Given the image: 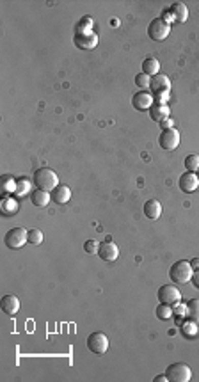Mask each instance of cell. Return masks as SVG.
Listing matches in <instances>:
<instances>
[{"label":"cell","mask_w":199,"mask_h":382,"mask_svg":"<svg viewBox=\"0 0 199 382\" xmlns=\"http://www.w3.org/2000/svg\"><path fill=\"white\" fill-rule=\"evenodd\" d=\"M34 185L46 192H52L55 187H59V176L50 167H39L34 172Z\"/></svg>","instance_id":"1"},{"label":"cell","mask_w":199,"mask_h":382,"mask_svg":"<svg viewBox=\"0 0 199 382\" xmlns=\"http://www.w3.org/2000/svg\"><path fill=\"white\" fill-rule=\"evenodd\" d=\"M194 269L190 267V261L187 259H180V261L173 263V267L169 269V277L173 279V283L176 284H185L192 279Z\"/></svg>","instance_id":"2"},{"label":"cell","mask_w":199,"mask_h":382,"mask_svg":"<svg viewBox=\"0 0 199 382\" xmlns=\"http://www.w3.org/2000/svg\"><path fill=\"white\" fill-rule=\"evenodd\" d=\"M29 242V231L25 228H13L4 235V244L7 249H21Z\"/></svg>","instance_id":"3"},{"label":"cell","mask_w":199,"mask_h":382,"mask_svg":"<svg viewBox=\"0 0 199 382\" xmlns=\"http://www.w3.org/2000/svg\"><path fill=\"white\" fill-rule=\"evenodd\" d=\"M165 377L169 382H189L192 379V370L185 363H173L165 370Z\"/></svg>","instance_id":"4"},{"label":"cell","mask_w":199,"mask_h":382,"mask_svg":"<svg viewBox=\"0 0 199 382\" xmlns=\"http://www.w3.org/2000/svg\"><path fill=\"white\" fill-rule=\"evenodd\" d=\"M169 32H171V23L165 21L164 18H155L148 27V36L153 41H164L169 36Z\"/></svg>","instance_id":"5"},{"label":"cell","mask_w":199,"mask_h":382,"mask_svg":"<svg viewBox=\"0 0 199 382\" xmlns=\"http://www.w3.org/2000/svg\"><path fill=\"white\" fill-rule=\"evenodd\" d=\"M150 91L155 95V98H160V96H169V93H171V80H169L167 75H164V73L155 75V77L151 78Z\"/></svg>","instance_id":"6"},{"label":"cell","mask_w":199,"mask_h":382,"mask_svg":"<svg viewBox=\"0 0 199 382\" xmlns=\"http://www.w3.org/2000/svg\"><path fill=\"white\" fill-rule=\"evenodd\" d=\"M158 144H160L162 150L175 151L180 146V132L175 127L162 130V133L158 135Z\"/></svg>","instance_id":"7"},{"label":"cell","mask_w":199,"mask_h":382,"mask_svg":"<svg viewBox=\"0 0 199 382\" xmlns=\"http://www.w3.org/2000/svg\"><path fill=\"white\" fill-rule=\"evenodd\" d=\"M157 297H158V302L167 304V306H175L176 302L182 301V293H180L178 288L173 286V284H164V286L158 288Z\"/></svg>","instance_id":"8"},{"label":"cell","mask_w":199,"mask_h":382,"mask_svg":"<svg viewBox=\"0 0 199 382\" xmlns=\"http://www.w3.org/2000/svg\"><path fill=\"white\" fill-rule=\"evenodd\" d=\"M88 348L93 352V354H105L108 350V338L105 336V333H91L88 336Z\"/></svg>","instance_id":"9"},{"label":"cell","mask_w":199,"mask_h":382,"mask_svg":"<svg viewBox=\"0 0 199 382\" xmlns=\"http://www.w3.org/2000/svg\"><path fill=\"white\" fill-rule=\"evenodd\" d=\"M155 103L153 100V95L148 91H139L135 93V95L132 96V105L135 110H139V112H144V110H150L151 105Z\"/></svg>","instance_id":"10"},{"label":"cell","mask_w":199,"mask_h":382,"mask_svg":"<svg viewBox=\"0 0 199 382\" xmlns=\"http://www.w3.org/2000/svg\"><path fill=\"white\" fill-rule=\"evenodd\" d=\"M75 46L78 50H95L98 45V36L95 32H86V34H75L73 38Z\"/></svg>","instance_id":"11"},{"label":"cell","mask_w":199,"mask_h":382,"mask_svg":"<svg viewBox=\"0 0 199 382\" xmlns=\"http://www.w3.org/2000/svg\"><path fill=\"white\" fill-rule=\"evenodd\" d=\"M178 185H180V190H182V192H185V194L196 192L197 187H199V178H197V174H196V172L187 171L185 174L180 176Z\"/></svg>","instance_id":"12"},{"label":"cell","mask_w":199,"mask_h":382,"mask_svg":"<svg viewBox=\"0 0 199 382\" xmlns=\"http://www.w3.org/2000/svg\"><path fill=\"white\" fill-rule=\"evenodd\" d=\"M98 256L103 261H116L118 259V256H119V249H118V246L116 244H112V242H101V246H100V249H98Z\"/></svg>","instance_id":"13"},{"label":"cell","mask_w":199,"mask_h":382,"mask_svg":"<svg viewBox=\"0 0 199 382\" xmlns=\"http://www.w3.org/2000/svg\"><path fill=\"white\" fill-rule=\"evenodd\" d=\"M0 306H2V311L6 315L14 316L20 311V299L16 295H4L2 301H0Z\"/></svg>","instance_id":"14"},{"label":"cell","mask_w":199,"mask_h":382,"mask_svg":"<svg viewBox=\"0 0 199 382\" xmlns=\"http://www.w3.org/2000/svg\"><path fill=\"white\" fill-rule=\"evenodd\" d=\"M150 112V117L153 121H157L158 125L162 123L164 120H167L169 117V107L165 105V103H160V102H155L153 105H151V109L148 110Z\"/></svg>","instance_id":"15"},{"label":"cell","mask_w":199,"mask_h":382,"mask_svg":"<svg viewBox=\"0 0 199 382\" xmlns=\"http://www.w3.org/2000/svg\"><path fill=\"white\" fill-rule=\"evenodd\" d=\"M167 13L171 14L176 23H183V21H187V18H189V9H187V6L182 2H175L169 7Z\"/></svg>","instance_id":"16"},{"label":"cell","mask_w":199,"mask_h":382,"mask_svg":"<svg viewBox=\"0 0 199 382\" xmlns=\"http://www.w3.org/2000/svg\"><path fill=\"white\" fill-rule=\"evenodd\" d=\"M71 199V190L66 185H59L52 190V201L57 204H66Z\"/></svg>","instance_id":"17"},{"label":"cell","mask_w":199,"mask_h":382,"mask_svg":"<svg viewBox=\"0 0 199 382\" xmlns=\"http://www.w3.org/2000/svg\"><path fill=\"white\" fill-rule=\"evenodd\" d=\"M144 215H146L150 221H157L162 215V204L158 203L157 199H150L144 203Z\"/></svg>","instance_id":"18"},{"label":"cell","mask_w":199,"mask_h":382,"mask_svg":"<svg viewBox=\"0 0 199 382\" xmlns=\"http://www.w3.org/2000/svg\"><path fill=\"white\" fill-rule=\"evenodd\" d=\"M50 199H52V194L46 192V190H41V189L32 190V194H31L32 204H34V207H39V208L46 207V204L50 203Z\"/></svg>","instance_id":"19"},{"label":"cell","mask_w":199,"mask_h":382,"mask_svg":"<svg viewBox=\"0 0 199 382\" xmlns=\"http://www.w3.org/2000/svg\"><path fill=\"white\" fill-rule=\"evenodd\" d=\"M185 306H187V313H185L187 318L199 324V299H190L189 302H185Z\"/></svg>","instance_id":"20"},{"label":"cell","mask_w":199,"mask_h":382,"mask_svg":"<svg viewBox=\"0 0 199 382\" xmlns=\"http://www.w3.org/2000/svg\"><path fill=\"white\" fill-rule=\"evenodd\" d=\"M0 210H2L4 215H13L18 212V203L13 199V197L6 196L2 201H0Z\"/></svg>","instance_id":"21"},{"label":"cell","mask_w":199,"mask_h":382,"mask_svg":"<svg viewBox=\"0 0 199 382\" xmlns=\"http://www.w3.org/2000/svg\"><path fill=\"white\" fill-rule=\"evenodd\" d=\"M0 187H2V194H4V196H9V194L16 192V180H14L13 176H9V174L2 176Z\"/></svg>","instance_id":"22"},{"label":"cell","mask_w":199,"mask_h":382,"mask_svg":"<svg viewBox=\"0 0 199 382\" xmlns=\"http://www.w3.org/2000/svg\"><path fill=\"white\" fill-rule=\"evenodd\" d=\"M158 70H160V64H158L157 59H144L143 63V73H146L148 77H155L158 75Z\"/></svg>","instance_id":"23"},{"label":"cell","mask_w":199,"mask_h":382,"mask_svg":"<svg viewBox=\"0 0 199 382\" xmlns=\"http://www.w3.org/2000/svg\"><path fill=\"white\" fill-rule=\"evenodd\" d=\"M93 25H95V21H93L91 16H82L80 21L75 25V34H86V32H93L91 31Z\"/></svg>","instance_id":"24"},{"label":"cell","mask_w":199,"mask_h":382,"mask_svg":"<svg viewBox=\"0 0 199 382\" xmlns=\"http://www.w3.org/2000/svg\"><path fill=\"white\" fill-rule=\"evenodd\" d=\"M29 192H32V190H31V182H29L27 178L16 180V192H14V194H16L18 197H25Z\"/></svg>","instance_id":"25"},{"label":"cell","mask_w":199,"mask_h":382,"mask_svg":"<svg viewBox=\"0 0 199 382\" xmlns=\"http://www.w3.org/2000/svg\"><path fill=\"white\" fill-rule=\"evenodd\" d=\"M183 164H185L187 171L197 172V169H199V155H189V157H185Z\"/></svg>","instance_id":"26"},{"label":"cell","mask_w":199,"mask_h":382,"mask_svg":"<svg viewBox=\"0 0 199 382\" xmlns=\"http://www.w3.org/2000/svg\"><path fill=\"white\" fill-rule=\"evenodd\" d=\"M157 316L158 320H169L173 316V306H167V304H162L157 306Z\"/></svg>","instance_id":"27"},{"label":"cell","mask_w":199,"mask_h":382,"mask_svg":"<svg viewBox=\"0 0 199 382\" xmlns=\"http://www.w3.org/2000/svg\"><path fill=\"white\" fill-rule=\"evenodd\" d=\"M182 331H183V334H185V336H189V338L196 336V334H197V324L192 322V320H187V322L182 326Z\"/></svg>","instance_id":"28"},{"label":"cell","mask_w":199,"mask_h":382,"mask_svg":"<svg viewBox=\"0 0 199 382\" xmlns=\"http://www.w3.org/2000/svg\"><path fill=\"white\" fill-rule=\"evenodd\" d=\"M135 84H137V87H140V91H146L151 84V77H148L146 73H139L135 77Z\"/></svg>","instance_id":"29"},{"label":"cell","mask_w":199,"mask_h":382,"mask_svg":"<svg viewBox=\"0 0 199 382\" xmlns=\"http://www.w3.org/2000/svg\"><path fill=\"white\" fill-rule=\"evenodd\" d=\"M43 239H45V235H43L39 229H31V231H29V244H32V246L43 244Z\"/></svg>","instance_id":"30"},{"label":"cell","mask_w":199,"mask_h":382,"mask_svg":"<svg viewBox=\"0 0 199 382\" xmlns=\"http://www.w3.org/2000/svg\"><path fill=\"white\" fill-rule=\"evenodd\" d=\"M98 249H100V244L96 242V240H88V242L84 244V251L88 254H98Z\"/></svg>","instance_id":"31"},{"label":"cell","mask_w":199,"mask_h":382,"mask_svg":"<svg viewBox=\"0 0 199 382\" xmlns=\"http://www.w3.org/2000/svg\"><path fill=\"white\" fill-rule=\"evenodd\" d=\"M187 313V306L182 304V302H176L175 306H173V316H183Z\"/></svg>","instance_id":"32"},{"label":"cell","mask_w":199,"mask_h":382,"mask_svg":"<svg viewBox=\"0 0 199 382\" xmlns=\"http://www.w3.org/2000/svg\"><path fill=\"white\" fill-rule=\"evenodd\" d=\"M173 125H175V120H171V117H167V120H164V121H162V123H160V127L162 128H173Z\"/></svg>","instance_id":"33"},{"label":"cell","mask_w":199,"mask_h":382,"mask_svg":"<svg viewBox=\"0 0 199 382\" xmlns=\"http://www.w3.org/2000/svg\"><path fill=\"white\" fill-rule=\"evenodd\" d=\"M190 281H192V284H194V286H196V288H199V270H194V274H192V279H190Z\"/></svg>","instance_id":"34"},{"label":"cell","mask_w":199,"mask_h":382,"mask_svg":"<svg viewBox=\"0 0 199 382\" xmlns=\"http://www.w3.org/2000/svg\"><path fill=\"white\" fill-rule=\"evenodd\" d=\"M190 267H192L194 270H199V258L190 259Z\"/></svg>","instance_id":"35"},{"label":"cell","mask_w":199,"mask_h":382,"mask_svg":"<svg viewBox=\"0 0 199 382\" xmlns=\"http://www.w3.org/2000/svg\"><path fill=\"white\" fill-rule=\"evenodd\" d=\"M153 382H169V380H167V377H165V375H158V377H155Z\"/></svg>","instance_id":"36"},{"label":"cell","mask_w":199,"mask_h":382,"mask_svg":"<svg viewBox=\"0 0 199 382\" xmlns=\"http://www.w3.org/2000/svg\"><path fill=\"white\" fill-rule=\"evenodd\" d=\"M197 178H199V169H197Z\"/></svg>","instance_id":"37"}]
</instances>
